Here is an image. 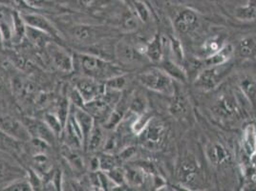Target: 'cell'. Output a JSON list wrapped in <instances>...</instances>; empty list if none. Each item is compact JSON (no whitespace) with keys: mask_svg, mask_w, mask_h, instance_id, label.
Wrapping results in <instances>:
<instances>
[{"mask_svg":"<svg viewBox=\"0 0 256 191\" xmlns=\"http://www.w3.org/2000/svg\"><path fill=\"white\" fill-rule=\"evenodd\" d=\"M238 53L240 56L250 58L256 56V42L252 38H245L238 44Z\"/></svg>","mask_w":256,"mask_h":191,"instance_id":"32","label":"cell"},{"mask_svg":"<svg viewBox=\"0 0 256 191\" xmlns=\"http://www.w3.org/2000/svg\"><path fill=\"white\" fill-rule=\"evenodd\" d=\"M64 137V142L66 146L76 149L84 148V134L82 132V129L80 128L78 122L76 120L73 113L71 112L66 120V122L64 124V132L62 135Z\"/></svg>","mask_w":256,"mask_h":191,"instance_id":"8","label":"cell"},{"mask_svg":"<svg viewBox=\"0 0 256 191\" xmlns=\"http://www.w3.org/2000/svg\"><path fill=\"white\" fill-rule=\"evenodd\" d=\"M74 70L78 71L82 76L98 82H106L115 76L124 74L117 65L92 54H76L74 56Z\"/></svg>","mask_w":256,"mask_h":191,"instance_id":"1","label":"cell"},{"mask_svg":"<svg viewBox=\"0 0 256 191\" xmlns=\"http://www.w3.org/2000/svg\"><path fill=\"white\" fill-rule=\"evenodd\" d=\"M70 109L75 117L76 120L78 122L80 128L82 129L84 138V144H86V140L89 137L91 131L96 126V120L84 107L74 106L71 104Z\"/></svg>","mask_w":256,"mask_h":191,"instance_id":"15","label":"cell"},{"mask_svg":"<svg viewBox=\"0 0 256 191\" xmlns=\"http://www.w3.org/2000/svg\"><path fill=\"white\" fill-rule=\"evenodd\" d=\"M234 65L226 62L222 65L216 66H208V68L204 69L201 73L197 76L194 85L199 90L204 92H208L215 89L221 84V82L230 74Z\"/></svg>","mask_w":256,"mask_h":191,"instance_id":"3","label":"cell"},{"mask_svg":"<svg viewBox=\"0 0 256 191\" xmlns=\"http://www.w3.org/2000/svg\"><path fill=\"white\" fill-rule=\"evenodd\" d=\"M199 16L190 8H182L178 12L174 18V27L180 34L193 32L199 25Z\"/></svg>","mask_w":256,"mask_h":191,"instance_id":"12","label":"cell"},{"mask_svg":"<svg viewBox=\"0 0 256 191\" xmlns=\"http://www.w3.org/2000/svg\"><path fill=\"white\" fill-rule=\"evenodd\" d=\"M107 175L109 176L110 180L113 182V184L117 186H122L124 184H126V170L120 168H115L113 170L106 172Z\"/></svg>","mask_w":256,"mask_h":191,"instance_id":"41","label":"cell"},{"mask_svg":"<svg viewBox=\"0 0 256 191\" xmlns=\"http://www.w3.org/2000/svg\"><path fill=\"white\" fill-rule=\"evenodd\" d=\"M168 49L170 50L172 56H174V60L176 62L181 64L184 60V54L181 42L176 38H170L168 40Z\"/></svg>","mask_w":256,"mask_h":191,"instance_id":"39","label":"cell"},{"mask_svg":"<svg viewBox=\"0 0 256 191\" xmlns=\"http://www.w3.org/2000/svg\"><path fill=\"white\" fill-rule=\"evenodd\" d=\"M126 84H128V80L124 74H118L104 82V85L107 88H110L116 91H120V92L126 86Z\"/></svg>","mask_w":256,"mask_h":191,"instance_id":"40","label":"cell"},{"mask_svg":"<svg viewBox=\"0 0 256 191\" xmlns=\"http://www.w3.org/2000/svg\"><path fill=\"white\" fill-rule=\"evenodd\" d=\"M206 155L208 162L214 166H222L230 162L232 156L228 149L220 144H210L206 146Z\"/></svg>","mask_w":256,"mask_h":191,"instance_id":"14","label":"cell"},{"mask_svg":"<svg viewBox=\"0 0 256 191\" xmlns=\"http://www.w3.org/2000/svg\"><path fill=\"white\" fill-rule=\"evenodd\" d=\"M234 54V47L232 46V44L226 43L216 53L204 58V64H206V66H216L226 64L230 60Z\"/></svg>","mask_w":256,"mask_h":191,"instance_id":"20","label":"cell"},{"mask_svg":"<svg viewBox=\"0 0 256 191\" xmlns=\"http://www.w3.org/2000/svg\"><path fill=\"white\" fill-rule=\"evenodd\" d=\"M95 1H96V0H80V4H82V6H84V7H90V6H92V5L95 3Z\"/></svg>","mask_w":256,"mask_h":191,"instance_id":"46","label":"cell"},{"mask_svg":"<svg viewBox=\"0 0 256 191\" xmlns=\"http://www.w3.org/2000/svg\"><path fill=\"white\" fill-rule=\"evenodd\" d=\"M3 42V40H2V34H1V32H0V42Z\"/></svg>","mask_w":256,"mask_h":191,"instance_id":"49","label":"cell"},{"mask_svg":"<svg viewBox=\"0 0 256 191\" xmlns=\"http://www.w3.org/2000/svg\"><path fill=\"white\" fill-rule=\"evenodd\" d=\"M22 1L28 7L34 8V9H40L49 5V0H22Z\"/></svg>","mask_w":256,"mask_h":191,"instance_id":"45","label":"cell"},{"mask_svg":"<svg viewBox=\"0 0 256 191\" xmlns=\"http://www.w3.org/2000/svg\"><path fill=\"white\" fill-rule=\"evenodd\" d=\"M224 40L220 36H215L204 42L201 47V54L204 58L210 56L212 54L216 53L223 45H224Z\"/></svg>","mask_w":256,"mask_h":191,"instance_id":"30","label":"cell"},{"mask_svg":"<svg viewBox=\"0 0 256 191\" xmlns=\"http://www.w3.org/2000/svg\"><path fill=\"white\" fill-rule=\"evenodd\" d=\"M104 129L96 124L94 126L84 144V148L88 152H96L98 149L104 148L107 138Z\"/></svg>","mask_w":256,"mask_h":191,"instance_id":"21","label":"cell"},{"mask_svg":"<svg viewBox=\"0 0 256 191\" xmlns=\"http://www.w3.org/2000/svg\"><path fill=\"white\" fill-rule=\"evenodd\" d=\"M20 14L27 26L45 32L53 38H60V32L56 27L42 14L34 12H20Z\"/></svg>","mask_w":256,"mask_h":191,"instance_id":"10","label":"cell"},{"mask_svg":"<svg viewBox=\"0 0 256 191\" xmlns=\"http://www.w3.org/2000/svg\"><path fill=\"white\" fill-rule=\"evenodd\" d=\"M62 154L64 159L69 164V166L76 171H82L86 168V162L84 158L78 154V149L70 148L66 144H64L62 148Z\"/></svg>","mask_w":256,"mask_h":191,"instance_id":"26","label":"cell"},{"mask_svg":"<svg viewBox=\"0 0 256 191\" xmlns=\"http://www.w3.org/2000/svg\"><path fill=\"white\" fill-rule=\"evenodd\" d=\"M28 180L30 182L32 186V190H42L43 186L42 179L38 176L36 170H30L28 171Z\"/></svg>","mask_w":256,"mask_h":191,"instance_id":"43","label":"cell"},{"mask_svg":"<svg viewBox=\"0 0 256 191\" xmlns=\"http://www.w3.org/2000/svg\"><path fill=\"white\" fill-rule=\"evenodd\" d=\"M140 144L148 150H160L168 138V129L164 122L152 118L148 126L139 135Z\"/></svg>","mask_w":256,"mask_h":191,"instance_id":"4","label":"cell"},{"mask_svg":"<svg viewBox=\"0 0 256 191\" xmlns=\"http://www.w3.org/2000/svg\"><path fill=\"white\" fill-rule=\"evenodd\" d=\"M139 18L133 11H128L122 16V28L126 32H133L139 26Z\"/></svg>","mask_w":256,"mask_h":191,"instance_id":"38","label":"cell"},{"mask_svg":"<svg viewBox=\"0 0 256 191\" xmlns=\"http://www.w3.org/2000/svg\"><path fill=\"white\" fill-rule=\"evenodd\" d=\"M45 49L56 69L64 73L74 71V56H72L66 49L53 42L48 43L45 46Z\"/></svg>","mask_w":256,"mask_h":191,"instance_id":"6","label":"cell"},{"mask_svg":"<svg viewBox=\"0 0 256 191\" xmlns=\"http://www.w3.org/2000/svg\"><path fill=\"white\" fill-rule=\"evenodd\" d=\"M74 87L80 92L86 104L102 96L106 89L104 84L82 74L76 78Z\"/></svg>","mask_w":256,"mask_h":191,"instance_id":"7","label":"cell"},{"mask_svg":"<svg viewBox=\"0 0 256 191\" xmlns=\"http://www.w3.org/2000/svg\"><path fill=\"white\" fill-rule=\"evenodd\" d=\"M120 1H122V2H124V3H128V4H131L133 0H120Z\"/></svg>","mask_w":256,"mask_h":191,"instance_id":"48","label":"cell"},{"mask_svg":"<svg viewBox=\"0 0 256 191\" xmlns=\"http://www.w3.org/2000/svg\"><path fill=\"white\" fill-rule=\"evenodd\" d=\"M146 100L144 96L140 95H134L129 98V111L136 114L140 115L146 112Z\"/></svg>","mask_w":256,"mask_h":191,"instance_id":"37","label":"cell"},{"mask_svg":"<svg viewBox=\"0 0 256 191\" xmlns=\"http://www.w3.org/2000/svg\"><path fill=\"white\" fill-rule=\"evenodd\" d=\"M43 120L46 124L52 129L54 135L56 137H60L64 132V124L56 114L53 113H46L43 118Z\"/></svg>","mask_w":256,"mask_h":191,"instance_id":"34","label":"cell"},{"mask_svg":"<svg viewBox=\"0 0 256 191\" xmlns=\"http://www.w3.org/2000/svg\"><path fill=\"white\" fill-rule=\"evenodd\" d=\"M162 67L166 74L170 76L171 78L177 82H180L182 84H186L188 82V74L186 71L182 67V65L175 60H164L160 62Z\"/></svg>","mask_w":256,"mask_h":191,"instance_id":"22","label":"cell"},{"mask_svg":"<svg viewBox=\"0 0 256 191\" xmlns=\"http://www.w3.org/2000/svg\"><path fill=\"white\" fill-rule=\"evenodd\" d=\"M151 118L152 117L148 112H144L140 115H137L131 124V132L139 136L140 134L144 131V129L148 126Z\"/></svg>","mask_w":256,"mask_h":191,"instance_id":"36","label":"cell"},{"mask_svg":"<svg viewBox=\"0 0 256 191\" xmlns=\"http://www.w3.org/2000/svg\"><path fill=\"white\" fill-rule=\"evenodd\" d=\"M166 38L157 34L150 43L146 44V56L153 62H160L164 58Z\"/></svg>","mask_w":256,"mask_h":191,"instance_id":"18","label":"cell"},{"mask_svg":"<svg viewBox=\"0 0 256 191\" xmlns=\"http://www.w3.org/2000/svg\"><path fill=\"white\" fill-rule=\"evenodd\" d=\"M98 160H100V170L108 172L115 168L118 166V159L115 156V154L104 152L102 155L98 156Z\"/></svg>","mask_w":256,"mask_h":191,"instance_id":"35","label":"cell"},{"mask_svg":"<svg viewBox=\"0 0 256 191\" xmlns=\"http://www.w3.org/2000/svg\"><path fill=\"white\" fill-rule=\"evenodd\" d=\"M0 32L3 42H10L14 38V12L0 11Z\"/></svg>","mask_w":256,"mask_h":191,"instance_id":"25","label":"cell"},{"mask_svg":"<svg viewBox=\"0 0 256 191\" xmlns=\"http://www.w3.org/2000/svg\"><path fill=\"white\" fill-rule=\"evenodd\" d=\"M23 124L29 131L31 138H36L44 140L48 144H53L56 136L52 129L49 128L44 120H40L32 118H25Z\"/></svg>","mask_w":256,"mask_h":191,"instance_id":"11","label":"cell"},{"mask_svg":"<svg viewBox=\"0 0 256 191\" xmlns=\"http://www.w3.org/2000/svg\"><path fill=\"white\" fill-rule=\"evenodd\" d=\"M131 4H132L133 12L139 18L140 22H144V23L150 22V16H151L150 8L144 1L133 0Z\"/></svg>","mask_w":256,"mask_h":191,"instance_id":"33","label":"cell"},{"mask_svg":"<svg viewBox=\"0 0 256 191\" xmlns=\"http://www.w3.org/2000/svg\"><path fill=\"white\" fill-rule=\"evenodd\" d=\"M171 98H172V100L170 106V112L171 115L178 118L184 117L188 113V108H190V104L186 96L176 89L175 94Z\"/></svg>","mask_w":256,"mask_h":191,"instance_id":"23","label":"cell"},{"mask_svg":"<svg viewBox=\"0 0 256 191\" xmlns=\"http://www.w3.org/2000/svg\"><path fill=\"white\" fill-rule=\"evenodd\" d=\"M199 168L197 164L194 160L184 159L182 160L178 170H177V177L182 184L188 186L196 182L199 176Z\"/></svg>","mask_w":256,"mask_h":191,"instance_id":"13","label":"cell"},{"mask_svg":"<svg viewBox=\"0 0 256 191\" xmlns=\"http://www.w3.org/2000/svg\"><path fill=\"white\" fill-rule=\"evenodd\" d=\"M0 130L22 142H30L31 135L25 124L14 118L0 115Z\"/></svg>","mask_w":256,"mask_h":191,"instance_id":"9","label":"cell"},{"mask_svg":"<svg viewBox=\"0 0 256 191\" xmlns=\"http://www.w3.org/2000/svg\"><path fill=\"white\" fill-rule=\"evenodd\" d=\"M1 171H2V166L0 164V173H1Z\"/></svg>","mask_w":256,"mask_h":191,"instance_id":"50","label":"cell"},{"mask_svg":"<svg viewBox=\"0 0 256 191\" xmlns=\"http://www.w3.org/2000/svg\"><path fill=\"white\" fill-rule=\"evenodd\" d=\"M239 89L248 102L256 108V80L252 74H243L238 82Z\"/></svg>","mask_w":256,"mask_h":191,"instance_id":"17","label":"cell"},{"mask_svg":"<svg viewBox=\"0 0 256 191\" xmlns=\"http://www.w3.org/2000/svg\"><path fill=\"white\" fill-rule=\"evenodd\" d=\"M7 191H32V188L28 179H18L10 182L4 188Z\"/></svg>","mask_w":256,"mask_h":191,"instance_id":"42","label":"cell"},{"mask_svg":"<svg viewBox=\"0 0 256 191\" xmlns=\"http://www.w3.org/2000/svg\"><path fill=\"white\" fill-rule=\"evenodd\" d=\"M214 115L224 120H234L243 117V109L239 100L232 92H226L219 96L212 107Z\"/></svg>","mask_w":256,"mask_h":191,"instance_id":"5","label":"cell"},{"mask_svg":"<svg viewBox=\"0 0 256 191\" xmlns=\"http://www.w3.org/2000/svg\"><path fill=\"white\" fill-rule=\"evenodd\" d=\"M139 82L144 87L153 92L168 96H173L176 87L173 80L162 69L152 68L140 74Z\"/></svg>","mask_w":256,"mask_h":191,"instance_id":"2","label":"cell"},{"mask_svg":"<svg viewBox=\"0 0 256 191\" xmlns=\"http://www.w3.org/2000/svg\"><path fill=\"white\" fill-rule=\"evenodd\" d=\"M102 32L96 26L91 25H75L70 30V36L80 42H95L100 38Z\"/></svg>","mask_w":256,"mask_h":191,"instance_id":"16","label":"cell"},{"mask_svg":"<svg viewBox=\"0 0 256 191\" xmlns=\"http://www.w3.org/2000/svg\"><path fill=\"white\" fill-rule=\"evenodd\" d=\"M235 16L243 22L256 20V0H248L245 5L237 7Z\"/></svg>","mask_w":256,"mask_h":191,"instance_id":"28","label":"cell"},{"mask_svg":"<svg viewBox=\"0 0 256 191\" xmlns=\"http://www.w3.org/2000/svg\"><path fill=\"white\" fill-rule=\"evenodd\" d=\"M0 150L11 154H16L20 150V142L12 138L11 136L0 130Z\"/></svg>","mask_w":256,"mask_h":191,"instance_id":"31","label":"cell"},{"mask_svg":"<svg viewBox=\"0 0 256 191\" xmlns=\"http://www.w3.org/2000/svg\"><path fill=\"white\" fill-rule=\"evenodd\" d=\"M243 149L250 158L256 154V124L252 122L246 126L243 131Z\"/></svg>","mask_w":256,"mask_h":191,"instance_id":"24","label":"cell"},{"mask_svg":"<svg viewBox=\"0 0 256 191\" xmlns=\"http://www.w3.org/2000/svg\"><path fill=\"white\" fill-rule=\"evenodd\" d=\"M137 152V149L135 146H126V148H124L120 151L118 152V160H128L131 159Z\"/></svg>","mask_w":256,"mask_h":191,"instance_id":"44","label":"cell"},{"mask_svg":"<svg viewBox=\"0 0 256 191\" xmlns=\"http://www.w3.org/2000/svg\"><path fill=\"white\" fill-rule=\"evenodd\" d=\"M115 54L118 58L124 64L138 62L140 60V56H144L140 53L136 47L124 42H120L118 43L115 48Z\"/></svg>","mask_w":256,"mask_h":191,"instance_id":"19","label":"cell"},{"mask_svg":"<svg viewBox=\"0 0 256 191\" xmlns=\"http://www.w3.org/2000/svg\"><path fill=\"white\" fill-rule=\"evenodd\" d=\"M25 36L28 38L29 42L34 44L36 46L38 47H44L50 42H52V36H48L47 34L42 32V31H38L36 29H34L32 27H29L27 26L26 27V34Z\"/></svg>","mask_w":256,"mask_h":191,"instance_id":"29","label":"cell"},{"mask_svg":"<svg viewBox=\"0 0 256 191\" xmlns=\"http://www.w3.org/2000/svg\"><path fill=\"white\" fill-rule=\"evenodd\" d=\"M14 0H0V4L2 5H12V3H14Z\"/></svg>","mask_w":256,"mask_h":191,"instance_id":"47","label":"cell"},{"mask_svg":"<svg viewBox=\"0 0 256 191\" xmlns=\"http://www.w3.org/2000/svg\"><path fill=\"white\" fill-rule=\"evenodd\" d=\"M124 170L128 184L134 188H140L144 184L148 174L140 166H130Z\"/></svg>","mask_w":256,"mask_h":191,"instance_id":"27","label":"cell"}]
</instances>
